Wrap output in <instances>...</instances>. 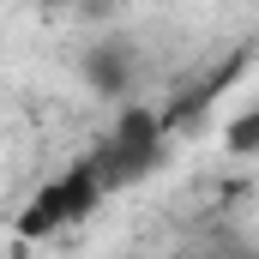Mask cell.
Returning <instances> with one entry per match:
<instances>
[{"label":"cell","mask_w":259,"mask_h":259,"mask_svg":"<svg viewBox=\"0 0 259 259\" xmlns=\"http://www.w3.org/2000/svg\"><path fill=\"white\" fill-rule=\"evenodd\" d=\"M253 139H259V109H241V121L229 127V151H235V157H247V151H253Z\"/></svg>","instance_id":"4"},{"label":"cell","mask_w":259,"mask_h":259,"mask_svg":"<svg viewBox=\"0 0 259 259\" xmlns=\"http://www.w3.org/2000/svg\"><path fill=\"white\" fill-rule=\"evenodd\" d=\"M103 199H109V193L97 187L91 163L78 157L72 169L49 175V181L30 193V205L18 211V241H55V235H66V229H78V223H84Z\"/></svg>","instance_id":"2"},{"label":"cell","mask_w":259,"mask_h":259,"mask_svg":"<svg viewBox=\"0 0 259 259\" xmlns=\"http://www.w3.org/2000/svg\"><path fill=\"white\" fill-rule=\"evenodd\" d=\"M49 6H72V0H49Z\"/></svg>","instance_id":"5"},{"label":"cell","mask_w":259,"mask_h":259,"mask_svg":"<svg viewBox=\"0 0 259 259\" xmlns=\"http://www.w3.org/2000/svg\"><path fill=\"white\" fill-rule=\"evenodd\" d=\"M84 84L97 91V97H121L127 103L133 84H139V49H133L127 36H103V42H91L84 49Z\"/></svg>","instance_id":"3"},{"label":"cell","mask_w":259,"mask_h":259,"mask_svg":"<svg viewBox=\"0 0 259 259\" xmlns=\"http://www.w3.org/2000/svg\"><path fill=\"white\" fill-rule=\"evenodd\" d=\"M163 139H169L163 109L127 97L121 115H115V127H109V139L84 157L91 175H97V187H103V193H121V187H133V181H145V175L163 163Z\"/></svg>","instance_id":"1"}]
</instances>
